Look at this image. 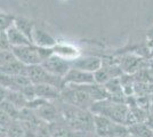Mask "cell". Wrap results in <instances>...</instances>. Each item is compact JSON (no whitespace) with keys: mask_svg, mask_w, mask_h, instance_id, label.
Masks as SVG:
<instances>
[{"mask_svg":"<svg viewBox=\"0 0 153 137\" xmlns=\"http://www.w3.org/2000/svg\"><path fill=\"white\" fill-rule=\"evenodd\" d=\"M61 117L76 133L79 131H95L94 114L89 110H83L76 106H72L62 102L56 101Z\"/></svg>","mask_w":153,"mask_h":137,"instance_id":"6da1fadb","label":"cell"},{"mask_svg":"<svg viewBox=\"0 0 153 137\" xmlns=\"http://www.w3.org/2000/svg\"><path fill=\"white\" fill-rule=\"evenodd\" d=\"M90 112L95 116H102V117H105L114 121L117 124L126 126L129 106L126 103L115 102L113 99L108 98V99L94 103V105L90 109Z\"/></svg>","mask_w":153,"mask_h":137,"instance_id":"7a4b0ae2","label":"cell"},{"mask_svg":"<svg viewBox=\"0 0 153 137\" xmlns=\"http://www.w3.org/2000/svg\"><path fill=\"white\" fill-rule=\"evenodd\" d=\"M59 99L66 104L89 111L95 103L88 91L86 90L85 86H64L63 89L61 90Z\"/></svg>","mask_w":153,"mask_h":137,"instance_id":"3957f363","label":"cell"},{"mask_svg":"<svg viewBox=\"0 0 153 137\" xmlns=\"http://www.w3.org/2000/svg\"><path fill=\"white\" fill-rule=\"evenodd\" d=\"M95 133L100 137H128V127L117 124L108 118L94 114Z\"/></svg>","mask_w":153,"mask_h":137,"instance_id":"277c9868","label":"cell"},{"mask_svg":"<svg viewBox=\"0 0 153 137\" xmlns=\"http://www.w3.org/2000/svg\"><path fill=\"white\" fill-rule=\"evenodd\" d=\"M26 76L31 80L32 85H51L57 87L61 90L64 87L63 79L57 78V77L51 74L42 67V65L27 66Z\"/></svg>","mask_w":153,"mask_h":137,"instance_id":"5b68a950","label":"cell"},{"mask_svg":"<svg viewBox=\"0 0 153 137\" xmlns=\"http://www.w3.org/2000/svg\"><path fill=\"white\" fill-rule=\"evenodd\" d=\"M117 62L123 74H129V76H134L140 70L149 67V62L145 61V59L135 54H123L118 57Z\"/></svg>","mask_w":153,"mask_h":137,"instance_id":"8992f818","label":"cell"},{"mask_svg":"<svg viewBox=\"0 0 153 137\" xmlns=\"http://www.w3.org/2000/svg\"><path fill=\"white\" fill-rule=\"evenodd\" d=\"M41 65L46 71H48L51 74L61 79L65 78L69 71L72 69L70 61H66L55 54H53L48 59H46Z\"/></svg>","mask_w":153,"mask_h":137,"instance_id":"52a82bcc","label":"cell"},{"mask_svg":"<svg viewBox=\"0 0 153 137\" xmlns=\"http://www.w3.org/2000/svg\"><path fill=\"white\" fill-rule=\"evenodd\" d=\"M64 86H87L94 85L95 82V77L94 73L85 72L78 69H71L66 77L63 79Z\"/></svg>","mask_w":153,"mask_h":137,"instance_id":"ba28073f","label":"cell"},{"mask_svg":"<svg viewBox=\"0 0 153 137\" xmlns=\"http://www.w3.org/2000/svg\"><path fill=\"white\" fill-rule=\"evenodd\" d=\"M103 65V59L97 57V56H85L81 57L79 56L76 59L71 62L72 69H78L85 72L89 73H95L97 72Z\"/></svg>","mask_w":153,"mask_h":137,"instance_id":"9c48e42d","label":"cell"},{"mask_svg":"<svg viewBox=\"0 0 153 137\" xmlns=\"http://www.w3.org/2000/svg\"><path fill=\"white\" fill-rule=\"evenodd\" d=\"M36 113L41 121L46 124H51L61 119V112L58 109L56 102H46L42 106H40L38 110H36Z\"/></svg>","mask_w":153,"mask_h":137,"instance_id":"30bf717a","label":"cell"},{"mask_svg":"<svg viewBox=\"0 0 153 137\" xmlns=\"http://www.w3.org/2000/svg\"><path fill=\"white\" fill-rule=\"evenodd\" d=\"M31 85V80L27 78V76H4L1 74V87L2 88L21 93L24 88Z\"/></svg>","mask_w":153,"mask_h":137,"instance_id":"8fae6325","label":"cell"},{"mask_svg":"<svg viewBox=\"0 0 153 137\" xmlns=\"http://www.w3.org/2000/svg\"><path fill=\"white\" fill-rule=\"evenodd\" d=\"M32 42L34 46H37L39 48H44V49H53L57 45V41L51 33L40 29L38 26H34V29H33Z\"/></svg>","mask_w":153,"mask_h":137,"instance_id":"7c38bea8","label":"cell"},{"mask_svg":"<svg viewBox=\"0 0 153 137\" xmlns=\"http://www.w3.org/2000/svg\"><path fill=\"white\" fill-rule=\"evenodd\" d=\"M1 101H7L10 104H13L15 107H17L19 111H22L23 109H25L29 101L26 97L19 91L10 90L1 87Z\"/></svg>","mask_w":153,"mask_h":137,"instance_id":"4fadbf2b","label":"cell"},{"mask_svg":"<svg viewBox=\"0 0 153 137\" xmlns=\"http://www.w3.org/2000/svg\"><path fill=\"white\" fill-rule=\"evenodd\" d=\"M36 96L45 101H58L61 98V89L51 85H34Z\"/></svg>","mask_w":153,"mask_h":137,"instance_id":"5bb4252c","label":"cell"},{"mask_svg":"<svg viewBox=\"0 0 153 137\" xmlns=\"http://www.w3.org/2000/svg\"><path fill=\"white\" fill-rule=\"evenodd\" d=\"M53 137H76V131L61 118L59 120L48 124Z\"/></svg>","mask_w":153,"mask_h":137,"instance_id":"9a60e30c","label":"cell"},{"mask_svg":"<svg viewBox=\"0 0 153 137\" xmlns=\"http://www.w3.org/2000/svg\"><path fill=\"white\" fill-rule=\"evenodd\" d=\"M53 53L55 55H57L62 59H66V61H74L79 57V50L76 46H72L70 44H59L57 42V45L53 48Z\"/></svg>","mask_w":153,"mask_h":137,"instance_id":"2e32d148","label":"cell"},{"mask_svg":"<svg viewBox=\"0 0 153 137\" xmlns=\"http://www.w3.org/2000/svg\"><path fill=\"white\" fill-rule=\"evenodd\" d=\"M7 38L9 40L12 47H21V46H27V45H33L32 41L23 32H21L19 29L15 25L9 27L6 31Z\"/></svg>","mask_w":153,"mask_h":137,"instance_id":"e0dca14e","label":"cell"},{"mask_svg":"<svg viewBox=\"0 0 153 137\" xmlns=\"http://www.w3.org/2000/svg\"><path fill=\"white\" fill-rule=\"evenodd\" d=\"M0 69H1V74L4 76H26L27 71V66L24 65L22 62H19L17 59L6 64H1Z\"/></svg>","mask_w":153,"mask_h":137,"instance_id":"ac0fdd59","label":"cell"},{"mask_svg":"<svg viewBox=\"0 0 153 137\" xmlns=\"http://www.w3.org/2000/svg\"><path fill=\"white\" fill-rule=\"evenodd\" d=\"M129 135L136 137H153V130L146 124H136L128 127Z\"/></svg>","mask_w":153,"mask_h":137,"instance_id":"d6986e66","label":"cell"},{"mask_svg":"<svg viewBox=\"0 0 153 137\" xmlns=\"http://www.w3.org/2000/svg\"><path fill=\"white\" fill-rule=\"evenodd\" d=\"M14 25L16 26L21 32L24 33L26 37L32 41V32H33V29H34L36 25L32 23L31 21L26 20L24 17H16ZM32 44H33V42H32Z\"/></svg>","mask_w":153,"mask_h":137,"instance_id":"ffe728a7","label":"cell"},{"mask_svg":"<svg viewBox=\"0 0 153 137\" xmlns=\"http://www.w3.org/2000/svg\"><path fill=\"white\" fill-rule=\"evenodd\" d=\"M1 135H5L6 137H27L23 126L19 120H14L13 124H10V127L8 128V130L5 134H1Z\"/></svg>","mask_w":153,"mask_h":137,"instance_id":"44dd1931","label":"cell"},{"mask_svg":"<svg viewBox=\"0 0 153 137\" xmlns=\"http://www.w3.org/2000/svg\"><path fill=\"white\" fill-rule=\"evenodd\" d=\"M1 112L6 113L7 116H9L14 120H19V113H21L17 107H15L13 104H10L7 101H1Z\"/></svg>","mask_w":153,"mask_h":137,"instance_id":"7402d4cb","label":"cell"},{"mask_svg":"<svg viewBox=\"0 0 153 137\" xmlns=\"http://www.w3.org/2000/svg\"><path fill=\"white\" fill-rule=\"evenodd\" d=\"M0 20H1V32H6L9 27H12L15 24L16 17H14V16L9 15V14L1 13Z\"/></svg>","mask_w":153,"mask_h":137,"instance_id":"603a6c76","label":"cell"},{"mask_svg":"<svg viewBox=\"0 0 153 137\" xmlns=\"http://www.w3.org/2000/svg\"><path fill=\"white\" fill-rule=\"evenodd\" d=\"M36 137H53L49 131V127H48V124L46 122H42L38 127L37 129V133H36Z\"/></svg>","mask_w":153,"mask_h":137,"instance_id":"cb8c5ba5","label":"cell"},{"mask_svg":"<svg viewBox=\"0 0 153 137\" xmlns=\"http://www.w3.org/2000/svg\"><path fill=\"white\" fill-rule=\"evenodd\" d=\"M12 49H13V47L7 38L6 32H1V52L2 50H12Z\"/></svg>","mask_w":153,"mask_h":137,"instance_id":"d4e9b609","label":"cell"},{"mask_svg":"<svg viewBox=\"0 0 153 137\" xmlns=\"http://www.w3.org/2000/svg\"><path fill=\"white\" fill-rule=\"evenodd\" d=\"M76 137H100L95 131H79L76 133Z\"/></svg>","mask_w":153,"mask_h":137,"instance_id":"484cf974","label":"cell"},{"mask_svg":"<svg viewBox=\"0 0 153 137\" xmlns=\"http://www.w3.org/2000/svg\"><path fill=\"white\" fill-rule=\"evenodd\" d=\"M147 50H149V54L153 57V34H151L147 40Z\"/></svg>","mask_w":153,"mask_h":137,"instance_id":"4316f807","label":"cell"},{"mask_svg":"<svg viewBox=\"0 0 153 137\" xmlns=\"http://www.w3.org/2000/svg\"><path fill=\"white\" fill-rule=\"evenodd\" d=\"M144 124H146L147 126L153 130V113L152 112H150V114H149V117H147L146 121H145Z\"/></svg>","mask_w":153,"mask_h":137,"instance_id":"83f0119b","label":"cell"},{"mask_svg":"<svg viewBox=\"0 0 153 137\" xmlns=\"http://www.w3.org/2000/svg\"><path fill=\"white\" fill-rule=\"evenodd\" d=\"M128 137H136V136H131V135H129V136H128Z\"/></svg>","mask_w":153,"mask_h":137,"instance_id":"f1b7e54d","label":"cell"},{"mask_svg":"<svg viewBox=\"0 0 153 137\" xmlns=\"http://www.w3.org/2000/svg\"><path fill=\"white\" fill-rule=\"evenodd\" d=\"M1 137H6V136H5V135H1Z\"/></svg>","mask_w":153,"mask_h":137,"instance_id":"f546056e","label":"cell"}]
</instances>
